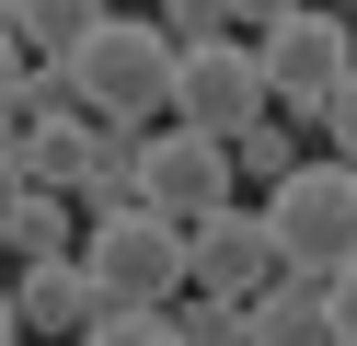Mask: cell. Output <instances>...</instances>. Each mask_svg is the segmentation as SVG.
<instances>
[{"instance_id": "obj_1", "label": "cell", "mask_w": 357, "mask_h": 346, "mask_svg": "<svg viewBox=\"0 0 357 346\" xmlns=\"http://www.w3.org/2000/svg\"><path fill=\"white\" fill-rule=\"evenodd\" d=\"M58 81H70L81 115H162V104H173V35L104 12L81 46H58Z\"/></svg>"}, {"instance_id": "obj_2", "label": "cell", "mask_w": 357, "mask_h": 346, "mask_svg": "<svg viewBox=\"0 0 357 346\" xmlns=\"http://www.w3.org/2000/svg\"><path fill=\"white\" fill-rule=\"evenodd\" d=\"M81 277L93 300H173L185 289V219H162L150 196H116L81 219Z\"/></svg>"}, {"instance_id": "obj_3", "label": "cell", "mask_w": 357, "mask_h": 346, "mask_svg": "<svg viewBox=\"0 0 357 346\" xmlns=\"http://www.w3.org/2000/svg\"><path fill=\"white\" fill-rule=\"evenodd\" d=\"M265 231H277V266H346L357 254V161H288L265 185Z\"/></svg>"}, {"instance_id": "obj_4", "label": "cell", "mask_w": 357, "mask_h": 346, "mask_svg": "<svg viewBox=\"0 0 357 346\" xmlns=\"http://www.w3.org/2000/svg\"><path fill=\"white\" fill-rule=\"evenodd\" d=\"M346 58H357V35H346V12L334 0H300V12H277V23H254V69H265V104L277 115H323V92L346 81Z\"/></svg>"}, {"instance_id": "obj_5", "label": "cell", "mask_w": 357, "mask_h": 346, "mask_svg": "<svg viewBox=\"0 0 357 346\" xmlns=\"http://www.w3.org/2000/svg\"><path fill=\"white\" fill-rule=\"evenodd\" d=\"M139 196L162 208V219H196V208H219V196H242V173H231V138L219 127H185V115H150L139 127Z\"/></svg>"}, {"instance_id": "obj_6", "label": "cell", "mask_w": 357, "mask_h": 346, "mask_svg": "<svg viewBox=\"0 0 357 346\" xmlns=\"http://www.w3.org/2000/svg\"><path fill=\"white\" fill-rule=\"evenodd\" d=\"M162 115L219 127V138H231L242 115H265V69H254V46H242V35H196V46H173V104H162Z\"/></svg>"}, {"instance_id": "obj_7", "label": "cell", "mask_w": 357, "mask_h": 346, "mask_svg": "<svg viewBox=\"0 0 357 346\" xmlns=\"http://www.w3.org/2000/svg\"><path fill=\"white\" fill-rule=\"evenodd\" d=\"M265 266H277V231H265V208L219 196V208H196V219H185V289H219V300H242Z\"/></svg>"}, {"instance_id": "obj_8", "label": "cell", "mask_w": 357, "mask_h": 346, "mask_svg": "<svg viewBox=\"0 0 357 346\" xmlns=\"http://www.w3.org/2000/svg\"><path fill=\"white\" fill-rule=\"evenodd\" d=\"M81 312H93V277H81V254H24V289H12V323L24 335H81Z\"/></svg>"}, {"instance_id": "obj_9", "label": "cell", "mask_w": 357, "mask_h": 346, "mask_svg": "<svg viewBox=\"0 0 357 346\" xmlns=\"http://www.w3.org/2000/svg\"><path fill=\"white\" fill-rule=\"evenodd\" d=\"M70 196H58V185H0V243H12V254H58V243H70Z\"/></svg>"}, {"instance_id": "obj_10", "label": "cell", "mask_w": 357, "mask_h": 346, "mask_svg": "<svg viewBox=\"0 0 357 346\" xmlns=\"http://www.w3.org/2000/svg\"><path fill=\"white\" fill-rule=\"evenodd\" d=\"M12 12V35H24V58H58V46H81L116 0H0Z\"/></svg>"}, {"instance_id": "obj_11", "label": "cell", "mask_w": 357, "mask_h": 346, "mask_svg": "<svg viewBox=\"0 0 357 346\" xmlns=\"http://www.w3.org/2000/svg\"><path fill=\"white\" fill-rule=\"evenodd\" d=\"M81 335H93V346H162L173 335V300H93Z\"/></svg>"}, {"instance_id": "obj_12", "label": "cell", "mask_w": 357, "mask_h": 346, "mask_svg": "<svg viewBox=\"0 0 357 346\" xmlns=\"http://www.w3.org/2000/svg\"><path fill=\"white\" fill-rule=\"evenodd\" d=\"M150 23L173 46H196V35H231V0H150Z\"/></svg>"}, {"instance_id": "obj_13", "label": "cell", "mask_w": 357, "mask_h": 346, "mask_svg": "<svg viewBox=\"0 0 357 346\" xmlns=\"http://www.w3.org/2000/svg\"><path fill=\"white\" fill-rule=\"evenodd\" d=\"M311 127L334 138V161H357V58H346V81L323 92V115H311Z\"/></svg>"}, {"instance_id": "obj_14", "label": "cell", "mask_w": 357, "mask_h": 346, "mask_svg": "<svg viewBox=\"0 0 357 346\" xmlns=\"http://www.w3.org/2000/svg\"><path fill=\"white\" fill-rule=\"evenodd\" d=\"M323 323H334V346H357V254L323 266Z\"/></svg>"}, {"instance_id": "obj_15", "label": "cell", "mask_w": 357, "mask_h": 346, "mask_svg": "<svg viewBox=\"0 0 357 346\" xmlns=\"http://www.w3.org/2000/svg\"><path fill=\"white\" fill-rule=\"evenodd\" d=\"M24 104V35H12V12H0V115Z\"/></svg>"}, {"instance_id": "obj_16", "label": "cell", "mask_w": 357, "mask_h": 346, "mask_svg": "<svg viewBox=\"0 0 357 346\" xmlns=\"http://www.w3.org/2000/svg\"><path fill=\"white\" fill-rule=\"evenodd\" d=\"M277 12H300V0H231V23L254 35V23H277Z\"/></svg>"}, {"instance_id": "obj_17", "label": "cell", "mask_w": 357, "mask_h": 346, "mask_svg": "<svg viewBox=\"0 0 357 346\" xmlns=\"http://www.w3.org/2000/svg\"><path fill=\"white\" fill-rule=\"evenodd\" d=\"M12 335H24V323H12V289H0V346H12Z\"/></svg>"}, {"instance_id": "obj_18", "label": "cell", "mask_w": 357, "mask_h": 346, "mask_svg": "<svg viewBox=\"0 0 357 346\" xmlns=\"http://www.w3.org/2000/svg\"><path fill=\"white\" fill-rule=\"evenodd\" d=\"M334 12H357V0H334Z\"/></svg>"}]
</instances>
